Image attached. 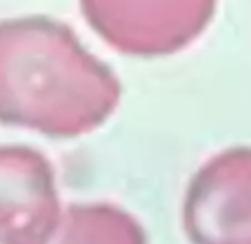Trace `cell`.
<instances>
[{
    "label": "cell",
    "instance_id": "obj_3",
    "mask_svg": "<svg viewBox=\"0 0 251 244\" xmlns=\"http://www.w3.org/2000/svg\"><path fill=\"white\" fill-rule=\"evenodd\" d=\"M185 220L194 244H251V149L220 153L196 173Z\"/></svg>",
    "mask_w": 251,
    "mask_h": 244
},
{
    "label": "cell",
    "instance_id": "obj_4",
    "mask_svg": "<svg viewBox=\"0 0 251 244\" xmlns=\"http://www.w3.org/2000/svg\"><path fill=\"white\" fill-rule=\"evenodd\" d=\"M56 244H145L138 226L109 207H85L67 216Z\"/></svg>",
    "mask_w": 251,
    "mask_h": 244
},
{
    "label": "cell",
    "instance_id": "obj_2",
    "mask_svg": "<svg viewBox=\"0 0 251 244\" xmlns=\"http://www.w3.org/2000/svg\"><path fill=\"white\" fill-rule=\"evenodd\" d=\"M218 0H80L87 24L127 56H171L209 27Z\"/></svg>",
    "mask_w": 251,
    "mask_h": 244
},
{
    "label": "cell",
    "instance_id": "obj_1",
    "mask_svg": "<svg viewBox=\"0 0 251 244\" xmlns=\"http://www.w3.org/2000/svg\"><path fill=\"white\" fill-rule=\"evenodd\" d=\"M118 100V78L67 24L45 16L0 23V122L74 138L100 127Z\"/></svg>",
    "mask_w": 251,
    "mask_h": 244
}]
</instances>
